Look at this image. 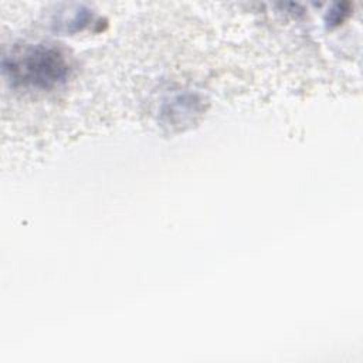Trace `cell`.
I'll return each mask as SVG.
<instances>
[{
    "label": "cell",
    "instance_id": "1",
    "mask_svg": "<svg viewBox=\"0 0 363 363\" xmlns=\"http://www.w3.org/2000/svg\"><path fill=\"white\" fill-rule=\"evenodd\" d=\"M4 71L9 72L14 85L47 89L65 79L68 64L57 48L26 45L6 58Z\"/></svg>",
    "mask_w": 363,
    "mask_h": 363
}]
</instances>
